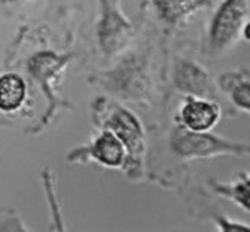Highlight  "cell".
<instances>
[{"label":"cell","mask_w":250,"mask_h":232,"mask_svg":"<svg viewBox=\"0 0 250 232\" xmlns=\"http://www.w3.org/2000/svg\"><path fill=\"white\" fill-rule=\"evenodd\" d=\"M170 145L173 152L180 158H208L214 155H244L247 153V145L234 143L225 139H219L206 131H191L185 125L174 128Z\"/></svg>","instance_id":"obj_1"},{"label":"cell","mask_w":250,"mask_h":232,"mask_svg":"<svg viewBox=\"0 0 250 232\" xmlns=\"http://www.w3.org/2000/svg\"><path fill=\"white\" fill-rule=\"evenodd\" d=\"M247 0H225L217 9L211 27L210 43L214 49H225L237 41L240 31L249 22Z\"/></svg>","instance_id":"obj_2"},{"label":"cell","mask_w":250,"mask_h":232,"mask_svg":"<svg viewBox=\"0 0 250 232\" xmlns=\"http://www.w3.org/2000/svg\"><path fill=\"white\" fill-rule=\"evenodd\" d=\"M221 118V109L210 100L189 98L182 107L183 125L191 131H208Z\"/></svg>","instance_id":"obj_3"},{"label":"cell","mask_w":250,"mask_h":232,"mask_svg":"<svg viewBox=\"0 0 250 232\" xmlns=\"http://www.w3.org/2000/svg\"><path fill=\"white\" fill-rule=\"evenodd\" d=\"M176 86L180 91L210 97L214 95V85L210 76L192 63H180L174 73Z\"/></svg>","instance_id":"obj_4"},{"label":"cell","mask_w":250,"mask_h":232,"mask_svg":"<svg viewBox=\"0 0 250 232\" xmlns=\"http://www.w3.org/2000/svg\"><path fill=\"white\" fill-rule=\"evenodd\" d=\"M91 155L99 162L118 169L127 159V148L112 131H104L91 146Z\"/></svg>","instance_id":"obj_5"},{"label":"cell","mask_w":250,"mask_h":232,"mask_svg":"<svg viewBox=\"0 0 250 232\" xmlns=\"http://www.w3.org/2000/svg\"><path fill=\"white\" fill-rule=\"evenodd\" d=\"M107 125L125 145L127 150H139L142 146V128L136 116H133L128 110L119 109L112 115Z\"/></svg>","instance_id":"obj_6"},{"label":"cell","mask_w":250,"mask_h":232,"mask_svg":"<svg viewBox=\"0 0 250 232\" xmlns=\"http://www.w3.org/2000/svg\"><path fill=\"white\" fill-rule=\"evenodd\" d=\"M104 9V17L100 24V43L104 51L113 52L124 45L128 31V24L110 8L106 6Z\"/></svg>","instance_id":"obj_7"},{"label":"cell","mask_w":250,"mask_h":232,"mask_svg":"<svg viewBox=\"0 0 250 232\" xmlns=\"http://www.w3.org/2000/svg\"><path fill=\"white\" fill-rule=\"evenodd\" d=\"M27 97L25 81L17 73H5L0 76V110H18Z\"/></svg>","instance_id":"obj_8"},{"label":"cell","mask_w":250,"mask_h":232,"mask_svg":"<svg viewBox=\"0 0 250 232\" xmlns=\"http://www.w3.org/2000/svg\"><path fill=\"white\" fill-rule=\"evenodd\" d=\"M66 63L64 57H58L54 52H39L33 58L28 61V72L33 75L39 81H45L55 75L61 67L62 64Z\"/></svg>","instance_id":"obj_9"},{"label":"cell","mask_w":250,"mask_h":232,"mask_svg":"<svg viewBox=\"0 0 250 232\" xmlns=\"http://www.w3.org/2000/svg\"><path fill=\"white\" fill-rule=\"evenodd\" d=\"M160 17L167 22H177L189 15L197 5V0H153Z\"/></svg>","instance_id":"obj_10"},{"label":"cell","mask_w":250,"mask_h":232,"mask_svg":"<svg viewBox=\"0 0 250 232\" xmlns=\"http://www.w3.org/2000/svg\"><path fill=\"white\" fill-rule=\"evenodd\" d=\"M221 192L225 196H229V198H232V200H235L244 210L250 209V196H249L250 195V186H249V180L246 177H243L234 186L221 189Z\"/></svg>","instance_id":"obj_11"},{"label":"cell","mask_w":250,"mask_h":232,"mask_svg":"<svg viewBox=\"0 0 250 232\" xmlns=\"http://www.w3.org/2000/svg\"><path fill=\"white\" fill-rule=\"evenodd\" d=\"M232 102L243 110H250V84L249 81H241L231 88Z\"/></svg>","instance_id":"obj_12"},{"label":"cell","mask_w":250,"mask_h":232,"mask_svg":"<svg viewBox=\"0 0 250 232\" xmlns=\"http://www.w3.org/2000/svg\"><path fill=\"white\" fill-rule=\"evenodd\" d=\"M5 5H18V3H22V2H27V0H2Z\"/></svg>","instance_id":"obj_13"}]
</instances>
